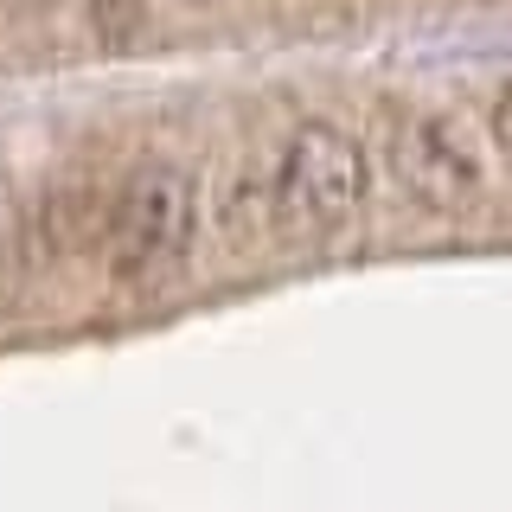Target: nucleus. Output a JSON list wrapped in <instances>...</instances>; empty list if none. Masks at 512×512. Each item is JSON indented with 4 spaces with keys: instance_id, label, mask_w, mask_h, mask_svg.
<instances>
[{
    "instance_id": "nucleus-1",
    "label": "nucleus",
    "mask_w": 512,
    "mask_h": 512,
    "mask_svg": "<svg viewBox=\"0 0 512 512\" xmlns=\"http://www.w3.org/2000/svg\"><path fill=\"white\" fill-rule=\"evenodd\" d=\"M372 205V154L340 122H295L269 160V231L288 244H333Z\"/></svg>"
},
{
    "instance_id": "nucleus-2",
    "label": "nucleus",
    "mask_w": 512,
    "mask_h": 512,
    "mask_svg": "<svg viewBox=\"0 0 512 512\" xmlns=\"http://www.w3.org/2000/svg\"><path fill=\"white\" fill-rule=\"evenodd\" d=\"M205 186L186 160H141L109 205V276L122 288H167L205 250Z\"/></svg>"
},
{
    "instance_id": "nucleus-3",
    "label": "nucleus",
    "mask_w": 512,
    "mask_h": 512,
    "mask_svg": "<svg viewBox=\"0 0 512 512\" xmlns=\"http://www.w3.org/2000/svg\"><path fill=\"white\" fill-rule=\"evenodd\" d=\"M391 173L423 212H474L493 186V160L480 154L474 128L455 116H404L391 128Z\"/></svg>"
}]
</instances>
